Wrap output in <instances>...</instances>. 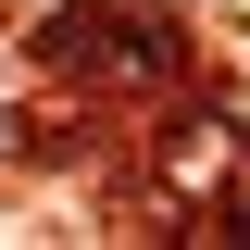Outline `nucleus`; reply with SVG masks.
Segmentation results:
<instances>
[{"instance_id":"1","label":"nucleus","mask_w":250,"mask_h":250,"mask_svg":"<svg viewBox=\"0 0 250 250\" xmlns=\"http://www.w3.org/2000/svg\"><path fill=\"white\" fill-rule=\"evenodd\" d=\"M38 75H62L88 113H125V100H163L188 75V38L163 13H125V0H75L38 25Z\"/></svg>"}]
</instances>
